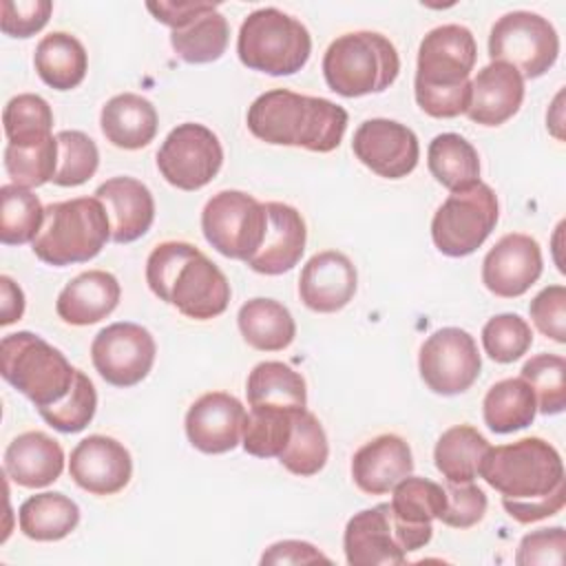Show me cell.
Masks as SVG:
<instances>
[{"instance_id": "f35d334b", "label": "cell", "mask_w": 566, "mask_h": 566, "mask_svg": "<svg viewBox=\"0 0 566 566\" xmlns=\"http://www.w3.org/2000/svg\"><path fill=\"white\" fill-rule=\"evenodd\" d=\"M292 422L294 411L274 407H250L241 436L243 451L254 458H279L290 442Z\"/></svg>"}, {"instance_id": "f5cc1de1", "label": "cell", "mask_w": 566, "mask_h": 566, "mask_svg": "<svg viewBox=\"0 0 566 566\" xmlns=\"http://www.w3.org/2000/svg\"><path fill=\"white\" fill-rule=\"evenodd\" d=\"M24 314V292L7 274L0 276V325H11Z\"/></svg>"}, {"instance_id": "3957f363", "label": "cell", "mask_w": 566, "mask_h": 566, "mask_svg": "<svg viewBox=\"0 0 566 566\" xmlns=\"http://www.w3.org/2000/svg\"><path fill=\"white\" fill-rule=\"evenodd\" d=\"M150 292L184 316L208 321L226 312L230 283L226 274L192 243L164 241L146 259Z\"/></svg>"}, {"instance_id": "8fae6325", "label": "cell", "mask_w": 566, "mask_h": 566, "mask_svg": "<svg viewBox=\"0 0 566 566\" xmlns=\"http://www.w3.org/2000/svg\"><path fill=\"white\" fill-rule=\"evenodd\" d=\"M491 62H504L520 71L522 77H542L559 55V35L539 13H504L489 33Z\"/></svg>"}, {"instance_id": "681fc988", "label": "cell", "mask_w": 566, "mask_h": 566, "mask_svg": "<svg viewBox=\"0 0 566 566\" xmlns=\"http://www.w3.org/2000/svg\"><path fill=\"white\" fill-rule=\"evenodd\" d=\"M535 327L555 343H566V287L562 283L544 287L528 305Z\"/></svg>"}, {"instance_id": "c3c4849f", "label": "cell", "mask_w": 566, "mask_h": 566, "mask_svg": "<svg viewBox=\"0 0 566 566\" xmlns=\"http://www.w3.org/2000/svg\"><path fill=\"white\" fill-rule=\"evenodd\" d=\"M566 551V531L562 526L526 533L517 546V566H562Z\"/></svg>"}, {"instance_id": "4dcf8cb0", "label": "cell", "mask_w": 566, "mask_h": 566, "mask_svg": "<svg viewBox=\"0 0 566 566\" xmlns=\"http://www.w3.org/2000/svg\"><path fill=\"white\" fill-rule=\"evenodd\" d=\"M22 535L35 542H57L80 524V506L64 493L44 491L27 497L18 511Z\"/></svg>"}, {"instance_id": "d4e9b609", "label": "cell", "mask_w": 566, "mask_h": 566, "mask_svg": "<svg viewBox=\"0 0 566 566\" xmlns=\"http://www.w3.org/2000/svg\"><path fill=\"white\" fill-rule=\"evenodd\" d=\"M524 102V77L504 62H491L471 80L467 115L482 126H500L511 119Z\"/></svg>"}, {"instance_id": "ac0fdd59", "label": "cell", "mask_w": 566, "mask_h": 566, "mask_svg": "<svg viewBox=\"0 0 566 566\" xmlns=\"http://www.w3.org/2000/svg\"><path fill=\"white\" fill-rule=\"evenodd\" d=\"M245 416V407L232 394L208 391L190 405L186 436L201 453H228L241 442Z\"/></svg>"}, {"instance_id": "9c48e42d", "label": "cell", "mask_w": 566, "mask_h": 566, "mask_svg": "<svg viewBox=\"0 0 566 566\" xmlns=\"http://www.w3.org/2000/svg\"><path fill=\"white\" fill-rule=\"evenodd\" d=\"M497 217L500 206L493 188L478 181L442 201L431 219V239L442 254L467 256L489 239Z\"/></svg>"}, {"instance_id": "f1b7e54d", "label": "cell", "mask_w": 566, "mask_h": 566, "mask_svg": "<svg viewBox=\"0 0 566 566\" xmlns=\"http://www.w3.org/2000/svg\"><path fill=\"white\" fill-rule=\"evenodd\" d=\"M33 66L46 86L55 91H71L82 84L88 57L84 44L75 35L53 31L38 42Z\"/></svg>"}, {"instance_id": "8992f818", "label": "cell", "mask_w": 566, "mask_h": 566, "mask_svg": "<svg viewBox=\"0 0 566 566\" xmlns=\"http://www.w3.org/2000/svg\"><path fill=\"white\" fill-rule=\"evenodd\" d=\"M400 73L396 46L376 31L338 35L323 55L327 86L343 97H363L387 91Z\"/></svg>"}, {"instance_id": "277c9868", "label": "cell", "mask_w": 566, "mask_h": 566, "mask_svg": "<svg viewBox=\"0 0 566 566\" xmlns=\"http://www.w3.org/2000/svg\"><path fill=\"white\" fill-rule=\"evenodd\" d=\"M478 44L462 24H442L431 29L418 46V66L413 93L418 106L438 119H451L469 108L471 71L475 66Z\"/></svg>"}, {"instance_id": "44dd1931", "label": "cell", "mask_w": 566, "mask_h": 566, "mask_svg": "<svg viewBox=\"0 0 566 566\" xmlns=\"http://www.w3.org/2000/svg\"><path fill=\"white\" fill-rule=\"evenodd\" d=\"M356 285L358 274L349 256L338 250H323L303 265L298 296L312 312L334 314L354 298Z\"/></svg>"}, {"instance_id": "8d00e7d4", "label": "cell", "mask_w": 566, "mask_h": 566, "mask_svg": "<svg viewBox=\"0 0 566 566\" xmlns=\"http://www.w3.org/2000/svg\"><path fill=\"white\" fill-rule=\"evenodd\" d=\"M327 455H329V444L318 418L307 409L294 411L292 436L279 455V462L290 473L310 478L325 467Z\"/></svg>"}, {"instance_id": "ffe728a7", "label": "cell", "mask_w": 566, "mask_h": 566, "mask_svg": "<svg viewBox=\"0 0 566 566\" xmlns=\"http://www.w3.org/2000/svg\"><path fill=\"white\" fill-rule=\"evenodd\" d=\"M345 559L349 566H398L407 562L389 502L358 511L349 517L343 535Z\"/></svg>"}, {"instance_id": "484cf974", "label": "cell", "mask_w": 566, "mask_h": 566, "mask_svg": "<svg viewBox=\"0 0 566 566\" xmlns=\"http://www.w3.org/2000/svg\"><path fill=\"white\" fill-rule=\"evenodd\" d=\"M64 469V451L44 431H24L4 449V475L24 489L53 484Z\"/></svg>"}, {"instance_id": "ba28073f", "label": "cell", "mask_w": 566, "mask_h": 566, "mask_svg": "<svg viewBox=\"0 0 566 566\" xmlns=\"http://www.w3.org/2000/svg\"><path fill=\"white\" fill-rule=\"evenodd\" d=\"M237 53L243 66L274 77L298 73L312 53V38L305 24L281 9L263 7L252 11L237 38Z\"/></svg>"}, {"instance_id": "30bf717a", "label": "cell", "mask_w": 566, "mask_h": 566, "mask_svg": "<svg viewBox=\"0 0 566 566\" xmlns=\"http://www.w3.org/2000/svg\"><path fill=\"white\" fill-rule=\"evenodd\" d=\"M201 230L206 241L219 254L248 261L265 239V203L241 190H221L203 206Z\"/></svg>"}, {"instance_id": "bcb514c9", "label": "cell", "mask_w": 566, "mask_h": 566, "mask_svg": "<svg viewBox=\"0 0 566 566\" xmlns=\"http://www.w3.org/2000/svg\"><path fill=\"white\" fill-rule=\"evenodd\" d=\"M444 493H447V506H444V513L440 515L442 524L451 528H471L484 517L489 500H486V493L473 482H464V484L447 482Z\"/></svg>"}, {"instance_id": "e0dca14e", "label": "cell", "mask_w": 566, "mask_h": 566, "mask_svg": "<svg viewBox=\"0 0 566 566\" xmlns=\"http://www.w3.org/2000/svg\"><path fill=\"white\" fill-rule=\"evenodd\" d=\"M391 515L396 535L405 553L418 551L431 542L433 520H440L447 506L444 486L427 480L407 475L391 489Z\"/></svg>"}, {"instance_id": "60d3db41", "label": "cell", "mask_w": 566, "mask_h": 566, "mask_svg": "<svg viewBox=\"0 0 566 566\" xmlns=\"http://www.w3.org/2000/svg\"><path fill=\"white\" fill-rule=\"evenodd\" d=\"M7 144H33L51 137L53 111L49 102L35 93L11 97L2 113Z\"/></svg>"}, {"instance_id": "7402d4cb", "label": "cell", "mask_w": 566, "mask_h": 566, "mask_svg": "<svg viewBox=\"0 0 566 566\" xmlns=\"http://www.w3.org/2000/svg\"><path fill=\"white\" fill-rule=\"evenodd\" d=\"M268 230L261 248L245 263L265 276L290 272L305 252L307 230L301 212L281 201H268Z\"/></svg>"}, {"instance_id": "f546056e", "label": "cell", "mask_w": 566, "mask_h": 566, "mask_svg": "<svg viewBox=\"0 0 566 566\" xmlns=\"http://www.w3.org/2000/svg\"><path fill=\"white\" fill-rule=\"evenodd\" d=\"M243 340L259 352H281L296 336V323L290 310L274 298H250L237 314Z\"/></svg>"}, {"instance_id": "5b68a950", "label": "cell", "mask_w": 566, "mask_h": 566, "mask_svg": "<svg viewBox=\"0 0 566 566\" xmlns=\"http://www.w3.org/2000/svg\"><path fill=\"white\" fill-rule=\"evenodd\" d=\"M111 239V221L97 197H75L44 208V223L33 254L53 268L86 263L95 259Z\"/></svg>"}, {"instance_id": "7bdbcfd3", "label": "cell", "mask_w": 566, "mask_h": 566, "mask_svg": "<svg viewBox=\"0 0 566 566\" xmlns=\"http://www.w3.org/2000/svg\"><path fill=\"white\" fill-rule=\"evenodd\" d=\"M57 139V170L55 186L73 188L88 181L99 166V150L95 142L82 130H60Z\"/></svg>"}, {"instance_id": "d6986e66", "label": "cell", "mask_w": 566, "mask_h": 566, "mask_svg": "<svg viewBox=\"0 0 566 566\" xmlns=\"http://www.w3.org/2000/svg\"><path fill=\"white\" fill-rule=\"evenodd\" d=\"M69 473L80 489L93 495H115L130 482L133 460L122 442L95 433L75 444Z\"/></svg>"}, {"instance_id": "4316f807", "label": "cell", "mask_w": 566, "mask_h": 566, "mask_svg": "<svg viewBox=\"0 0 566 566\" xmlns=\"http://www.w3.org/2000/svg\"><path fill=\"white\" fill-rule=\"evenodd\" d=\"M122 296L119 281L106 270H88L71 279L55 301L57 316L69 325H93L113 314Z\"/></svg>"}, {"instance_id": "7c38bea8", "label": "cell", "mask_w": 566, "mask_h": 566, "mask_svg": "<svg viewBox=\"0 0 566 566\" xmlns=\"http://www.w3.org/2000/svg\"><path fill=\"white\" fill-rule=\"evenodd\" d=\"M223 148L219 137L203 124L184 122L172 128L157 150L161 177L179 190H199L221 170Z\"/></svg>"}, {"instance_id": "74e56055", "label": "cell", "mask_w": 566, "mask_h": 566, "mask_svg": "<svg viewBox=\"0 0 566 566\" xmlns=\"http://www.w3.org/2000/svg\"><path fill=\"white\" fill-rule=\"evenodd\" d=\"M44 223V206L38 195L15 184L0 188V241L4 245L33 243Z\"/></svg>"}, {"instance_id": "5bb4252c", "label": "cell", "mask_w": 566, "mask_h": 566, "mask_svg": "<svg viewBox=\"0 0 566 566\" xmlns=\"http://www.w3.org/2000/svg\"><path fill=\"white\" fill-rule=\"evenodd\" d=\"M157 345L153 334L137 323H113L99 329L91 343V360L97 374L113 387H133L153 369Z\"/></svg>"}, {"instance_id": "836d02e7", "label": "cell", "mask_w": 566, "mask_h": 566, "mask_svg": "<svg viewBox=\"0 0 566 566\" xmlns=\"http://www.w3.org/2000/svg\"><path fill=\"white\" fill-rule=\"evenodd\" d=\"M535 413V394L522 376L495 382L482 400V416L493 433H513L526 429L533 424Z\"/></svg>"}, {"instance_id": "ee69618b", "label": "cell", "mask_w": 566, "mask_h": 566, "mask_svg": "<svg viewBox=\"0 0 566 566\" xmlns=\"http://www.w3.org/2000/svg\"><path fill=\"white\" fill-rule=\"evenodd\" d=\"M95 409H97V391L91 378L82 369H75V378L66 398L51 407L38 409V413L49 427L62 433H77L86 429V424L93 420Z\"/></svg>"}, {"instance_id": "9a60e30c", "label": "cell", "mask_w": 566, "mask_h": 566, "mask_svg": "<svg viewBox=\"0 0 566 566\" xmlns=\"http://www.w3.org/2000/svg\"><path fill=\"white\" fill-rule=\"evenodd\" d=\"M356 159L385 179H402L418 166L420 144L416 133L385 117L363 122L352 139Z\"/></svg>"}, {"instance_id": "ab89813d", "label": "cell", "mask_w": 566, "mask_h": 566, "mask_svg": "<svg viewBox=\"0 0 566 566\" xmlns=\"http://www.w3.org/2000/svg\"><path fill=\"white\" fill-rule=\"evenodd\" d=\"M4 170L11 184L29 190L53 181L57 170V139L51 135L33 144H7Z\"/></svg>"}, {"instance_id": "603a6c76", "label": "cell", "mask_w": 566, "mask_h": 566, "mask_svg": "<svg viewBox=\"0 0 566 566\" xmlns=\"http://www.w3.org/2000/svg\"><path fill=\"white\" fill-rule=\"evenodd\" d=\"M413 458L405 438L382 433L365 442L352 458L354 484L367 495H385L411 475Z\"/></svg>"}, {"instance_id": "2e32d148", "label": "cell", "mask_w": 566, "mask_h": 566, "mask_svg": "<svg viewBox=\"0 0 566 566\" xmlns=\"http://www.w3.org/2000/svg\"><path fill=\"white\" fill-rule=\"evenodd\" d=\"M539 243L522 232L504 234L482 261V283L500 298H517L542 276Z\"/></svg>"}, {"instance_id": "f6af8a7d", "label": "cell", "mask_w": 566, "mask_h": 566, "mask_svg": "<svg viewBox=\"0 0 566 566\" xmlns=\"http://www.w3.org/2000/svg\"><path fill=\"white\" fill-rule=\"evenodd\" d=\"M533 345L531 325L520 314H495L482 327V347L495 363H513Z\"/></svg>"}, {"instance_id": "6da1fadb", "label": "cell", "mask_w": 566, "mask_h": 566, "mask_svg": "<svg viewBox=\"0 0 566 566\" xmlns=\"http://www.w3.org/2000/svg\"><path fill=\"white\" fill-rule=\"evenodd\" d=\"M480 475L502 495L504 511L520 524L557 515L566 504L564 462L544 438L531 436L511 444L491 447Z\"/></svg>"}, {"instance_id": "816d5d0a", "label": "cell", "mask_w": 566, "mask_h": 566, "mask_svg": "<svg viewBox=\"0 0 566 566\" xmlns=\"http://www.w3.org/2000/svg\"><path fill=\"white\" fill-rule=\"evenodd\" d=\"M212 2H199V0H190V2H146V9L155 15L157 22L175 29L186 27L195 15H199L201 11H206Z\"/></svg>"}, {"instance_id": "83f0119b", "label": "cell", "mask_w": 566, "mask_h": 566, "mask_svg": "<svg viewBox=\"0 0 566 566\" xmlns=\"http://www.w3.org/2000/svg\"><path fill=\"white\" fill-rule=\"evenodd\" d=\"M99 126L113 146L137 150L155 139L159 117L150 99L137 93H119L102 106Z\"/></svg>"}, {"instance_id": "52a82bcc", "label": "cell", "mask_w": 566, "mask_h": 566, "mask_svg": "<svg viewBox=\"0 0 566 566\" xmlns=\"http://www.w3.org/2000/svg\"><path fill=\"white\" fill-rule=\"evenodd\" d=\"M0 374L27 396L35 409L51 407L71 391L75 367L66 356L33 332L7 334L0 343Z\"/></svg>"}, {"instance_id": "d6a6232c", "label": "cell", "mask_w": 566, "mask_h": 566, "mask_svg": "<svg viewBox=\"0 0 566 566\" xmlns=\"http://www.w3.org/2000/svg\"><path fill=\"white\" fill-rule=\"evenodd\" d=\"M489 449V440L475 427L455 424L436 442V469L442 473V478H447V482H473L480 475V467Z\"/></svg>"}, {"instance_id": "4fadbf2b", "label": "cell", "mask_w": 566, "mask_h": 566, "mask_svg": "<svg viewBox=\"0 0 566 566\" xmlns=\"http://www.w3.org/2000/svg\"><path fill=\"white\" fill-rule=\"evenodd\" d=\"M418 369L433 394L458 396L467 391L482 369L475 338L460 327L433 332L420 347Z\"/></svg>"}, {"instance_id": "b9f144b4", "label": "cell", "mask_w": 566, "mask_h": 566, "mask_svg": "<svg viewBox=\"0 0 566 566\" xmlns=\"http://www.w3.org/2000/svg\"><path fill=\"white\" fill-rule=\"evenodd\" d=\"M520 376L531 385L537 411L557 416L566 409V360L559 354H537L522 365Z\"/></svg>"}, {"instance_id": "7dc6e473", "label": "cell", "mask_w": 566, "mask_h": 566, "mask_svg": "<svg viewBox=\"0 0 566 566\" xmlns=\"http://www.w3.org/2000/svg\"><path fill=\"white\" fill-rule=\"evenodd\" d=\"M51 11V0H4L0 4V29L9 38H31L44 29Z\"/></svg>"}, {"instance_id": "f907efd6", "label": "cell", "mask_w": 566, "mask_h": 566, "mask_svg": "<svg viewBox=\"0 0 566 566\" xmlns=\"http://www.w3.org/2000/svg\"><path fill=\"white\" fill-rule=\"evenodd\" d=\"M312 562H329V557L323 555L310 542H301V539L276 542L261 557V564H312Z\"/></svg>"}, {"instance_id": "7a4b0ae2", "label": "cell", "mask_w": 566, "mask_h": 566, "mask_svg": "<svg viewBox=\"0 0 566 566\" xmlns=\"http://www.w3.org/2000/svg\"><path fill=\"white\" fill-rule=\"evenodd\" d=\"M245 122L265 144L332 153L347 130V111L325 97L272 88L250 104Z\"/></svg>"}, {"instance_id": "cb8c5ba5", "label": "cell", "mask_w": 566, "mask_h": 566, "mask_svg": "<svg viewBox=\"0 0 566 566\" xmlns=\"http://www.w3.org/2000/svg\"><path fill=\"white\" fill-rule=\"evenodd\" d=\"M95 197L104 203L115 243H133L155 221V199L146 184L135 177H113L97 186Z\"/></svg>"}, {"instance_id": "1f68e13d", "label": "cell", "mask_w": 566, "mask_h": 566, "mask_svg": "<svg viewBox=\"0 0 566 566\" xmlns=\"http://www.w3.org/2000/svg\"><path fill=\"white\" fill-rule=\"evenodd\" d=\"M250 407H274V409H305L307 389L305 378L281 360H263L252 367L245 385Z\"/></svg>"}, {"instance_id": "d590c367", "label": "cell", "mask_w": 566, "mask_h": 566, "mask_svg": "<svg viewBox=\"0 0 566 566\" xmlns=\"http://www.w3.org/2000/svg\"><path fill=\"white\" fill-rule=\"evenodd\" d=\"M228 20L219 13L214 2L186 27L170 31V46L188 64H208L219 60L228 49Z\"/></svg>"}, {"instance_id": "e575fe53", "label": "cell", "mask_w": 566, "mask_h": 566, "mask_svg": "<svg viewBox=\"0 0 566 566\" xmlns=\"http://www.w3.org/2000/svg\"><path fill=\"white\" fill-rule=\"evenodd\" d=\"M429 172L447 190H464L480 181V157L471 142L458 133H440L427 150Z\"/></svg>"}]
</instances>
